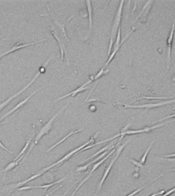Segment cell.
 Listing matches in <instances>:
<instances>
[{"instance_id": "cell-7", "label": "cell", "mask_w": 175, "mask_h": 196, "mask_svg": "<svg viewBox=\"0 0 175 196\" xmlns=\"http://www.w3.org/2000/svg\"><path fill=\"white\" fill-rule=\"evenodd\" d=\"M127 142H126L125 143L123 144L122 145H120L119 148H118L117 150V152H116V154L115 155V157H114L113 160L111 161V162L110 163L109 166H108V167L106 168V170H105V173H104V174L102 177V178L101 179V180L100 183L99 184V190H100L101 187L102 186L104 183L106 179L107 178V177H108V174H109V172L111 171V170L112 169V166L114 165V163H115V162L116 161V160L118 159V157L120 156V155L121 154V153L122 152L124 148H125V147L126 146L127 144Z\"/></svg>"}, {"instance_id": "cell-22", "label": "cell", "mask_w": 175, "mask_h": 196, "mask_svg": "<svg viewBox=\"0 0 175 196\" xmlns=\"http://www.w3.org/2000/svg\"><path fill=\"white\" fill-rule=\"evenodd\" d=\"M154 142H155V141H153V142H152L150 143V145H149L148 147L147 148V149L146 150V152H144V155H143V157H142V158H141V160H140V162L141 164L143 165V164H144V163H145V162L146 161V159H147V155H148V154L149 152L150 149H151V147H152L153 144L154 143Z\"/></svg>"}, {"instance_id": "cell-14", "label": "cell", "mask_w": 175, "mask_h": 196, "mask_svg": "<svg viewBox=\"0 0 175 196\" xmlns=\"http://www.w3.org/2000/svg\"><path fill=\"white\" fill-rule=\"evenodd\" d=\"M70 173L67 174L66 176H65L64 178L57 180V181L54 182V183H50L49 184H47V185H42V186H24V187H20L18 188L19 191H22V190H30V189H45L46 190H47L48 188H49L50 187H52L54 185L57 184L59 183H60L63 181L64 180H65L67 177L69 175Z\"/></svg>"}, {"instance_id": "cell-3", "label": "cell", "mask_w": 175, "mask_h": 196, "mask_svg": "<svg viewBox=\"0 0 175 196\" xmlns=\"http://www.w3.org/2000/svg\"><path fill=\"white\" fill-rule=\"evenodd\" d=\"M69 103L67 104L65 106H64L62 109H60L56 114H55L52 116V117L49 120V121H48V122H47V123H46V124L42 128H41V129L39 131L38 134L36 136L34 142L32 143V144H31L30 148H29V150H28L27 152L25 154V157H26L28 155V154L30 153L31 150H32V149L34 148V147L35 145H36L38 143V142H39V141L41 139L42 137H43L44 135L48 134V132L50 131V129H51V128H52V124H53V123L54 122V121L55 120V119L57 117V116H58L60 113H62V112L65 110V109H66V108L67 107V106H69Z\"/></svg>"}, {"instance_id": "cell-26", "label": "cell", "mask_w": 175, "mask_h": 196, "mask_svg": "<svg viewBox=\"0 0 175 196\" xmlns=\"http://www.w3.org/2000/svg\"><path fill=\"white\" fill-rule=\"evenodd\" d=\"M131 161H132V162L137 167H138L139 168H143V167H144L143 165L141 164L140 162H137V161H135V160H133V159L131 160Z\"/></svg>"}, {"instance_id": "cell-4", "label": "cell", "mask_w": 175, "mask_h": 196, "mask_svg": "<svg viewBox=\"0 0 175 196\" xmlns=\"http://www.w3.org/2000/svg\"><path fill=\"white\" fill-rule=\"evenodd\" d=\"M168 122H165L162 124H158V125H155L154 126H150V127H146L143 129H140V130H127L129 126V124H128L127 125L125 126L122 130H121V132L119 133L120 135V138L119 139V142H120L122 141V139L124 138V137L126 135H135V134H141V133H144V132H147L150 131L154 130L155 129L158 128L159 127L164 125L165 124H167Z\"/></svg>"}, {"instance_id": "cell-12", "label": "cell", "mask_w": 175, "mask_h": 196, "mask_svg": "<svg viewBox=\"0 0 175 196\" xmlns=\"http://www.w3.org/2000/svg\"><path fill=\"white\" fill-rule=\"evenodd\" d=\"M93 81H94V77H92V78H90V80H89L88 81H87L85 83H84L83 84H82V86H80V87H78V88H77L74 91H73L70 92V93H68V94H66L65 95L60 97L59 98H58L57 99V101H59V100H61V99H65V98L70 97V96L74 97V96H77L78 93H82V92H83V91L88 89V86L89 84H90Z\"/></svg>"}, {"instance_id": "cell-15", "label": "cell", "mask_w": 175, "mask_h": 196, "mask_svg": "<svg viewBox=\"0 0 175 196\" xmlns=\"http://www.w3.org/2000/svg\"><path fill=\"white\" fill-rule=\"evenodd\" d=\"M132 31H133V30H131L130 32H129L125 35V37L123 39V40H122L121 43H120V44L118 46V47H117L116 48H113V49H112V52H111V53L110 54V55L108 56V58L107 61L106 62V63H105V66H104V68H105V67H106V66L108 65L109 63L111 62V61L113 60V59L114 58L115 56L116 55V54H117V53L118 52V50H119V48L122 46V45L124 44V43L127 40V39L128 38V37H129V35H131V33L132 32Z\"/></svg>"}, {"instance_id": "cell-17", "label": "cell", "mask_w": 175, "mask_h": 196, "mask_svg": "<svg viewBox=\"0 0 175 196\" xmlns=\"http://www.w3.org/2000/svg\"><path fill=\"white\" fill-rule=\"evenodd\" d=\"M86 7L87 9L88 14V20H89V35L92 33V8L91 1H85Z\"/></svg>"}, {"instance_id": "cell-8", "label": "cell", "mask_w": 175, "mask_h": 196, "mask_svg": "<svg viewBox=\"0 0 175 196\" xmlns=\"http://www.w3.org/2000/svg\"><path fill=\"white\" fill-rule=\"evenodd\" d=\"M115 150H115V149L114 148V149H112V150L108 154V155H107V156L104 157L100 161L97 162L93 166V167H92V170L90 171V172L88 174V175L84 179V180H82V181L80 183V184L78 185V186L76 188L75 191L73 192V193L71 195V196H74V195L76 194V192H77V191L80 188V187H81V186L83 185V184H84V183H85V182L87 181L91 177L92 174H93V173H94V172H95V171L99 167V166L101 165H102V163H104V162H105V161H106L109 157H111V156L113 154V153L114 152Z\"/></svg>"}, {"instance_id": "cell-30", "label": "cell", "mask_w": 175, "mask_h": 196, "mask_svg": "<svg viewBox=\"0 0 175 196\" xmlns=\"http://www.w3.org/2000/svg\"><path fill=\"white\" fill-rule=\"evenodd\" d=\"M162 157H175V154H170V155H165V156Z\"/></svg>"}, {"instance_id": "cell-18", "label": "cell", "mask_w": 175, "mask_h": 196, "mask_svg": "<svg viewBox=\"0 0 175 196\" xmlns=\"http://www.w3.org/2000/svg\"><path fill=\"white\" fill-rule=\"evenodd\" d=\"M83 129H84V128H81V129H79V130H78L74 131L71 132L69 133L68 135H66L65 137H64L62 139H61V140L60 141H59L58 142H57V143L55 144L54 145H53L52 147H51L50 148H49L48 150H47V152H50V151H51V150H52L53 149H54V148H55V147H57V145H59V144H60L62 143V142H64L65 141L66 139H68V138H69L70 136H71V135H73L74 134H77V133H78V132H80L81 131L83 130Z\"/></svg>"}, {"instance_id": "cell-25", "label": "cell", "mask_w": 175, "mask_h": 196, "mask_svg": "<svg viewBox=\"0 0 175 196\" xmlns=\"http://www.w3.org/2000/svg\"><path fill=\"white\" fill-rule=\"evenodd\" d=\"M0 148H1V149H4V150H5L6 152H9V154H13V152H10V150H9L7 148H6L5 146H4V144L2 143L1 141H0Z\"/></svg>"}, {"instance_id": "cell-31", "label": "cell", "mask_w": 175, "mask_h": 196, "mask_svg": "<svg viewBox=\"0 0 175 196\" xmlns=\"http://www.w3.org/2000/svg\"><path fill=\"white\" fill-rule=\"evenodd\" d=\"M167 160L169 161H175V159H166Z\"/></svg>"}, {"instance_id": "cell-9", "label": "cell", "mask_w": 175, "mask_h": 196, "mask_svg": "<svg viewBox=\"0 0 175 196\" xmlns=\"http://www.w3.org/2000/svg\"><path fill=\"white\" fill-rule=\"evenodd\" d=\"M46 39H42V40H38V41H36V42H34L29 43L22 44L19 43H17L15 45H14L13 47H12V48H9V50H7L6 51H5V52H3L2 53H1L0 55V59L2 58V57H4L12 53L15 52V51H17L20 50V49L24 48H26L27 47L32 46V45H35L36 44L42 43V42H43L44 41H46Z\"/></svg>"}, {"instance_id": "cell-2", "label": "cell", "mask_w": 175, "mask_h": 196, "mask_svg": "<svg viewBox=\"0 0 175 196\" xmlns=\"http://www.w3.org/2000/svg\"><path fill=\"white\" fill-rule=\"evenodd\" d=\"M125 1H122L120 2V4L118 6V9L117 10V12L116 13L115 17L114 18L112 26L111 29V37L109 40V46L108 48V52H107V56H109L110 54L111 53L113 47L114 42L115 38H116V36L118 33V30L120 28V21L122 20V17L123 10V6L124 4Z\"/></svg>"}, {"instance_id": "cell-28", "label": "cell", "mask_w": 175, "mask_h": 196, "mask_svg": "<svg viewBox=\"0 0 175 196\" xmlns=\"http://www.w3.org/2000/svg\"><path fill=\"white\" fill-rule=\"evenodd\" d=\"M174 192H175V187L173 189H171L170 191L167 192L164 195H162V196H169Z\"/></svg>"}, {"instance_id": "cell-16", "label": "cell", "mask_w": 175, "mask_h": 196, "mask_svg": "<svg viewBox=\"0 0 175 196\" xmlns=\"http://www.w3.org/2000/svg\"><path fill=\"white\" fill-rule=\"evenodd\" d=\"M109 152L108 151H106L105 152H103L101 154H100L99 157H97L96 159H95V160H94L93 161H91L89 163H88L87 164L85 165L82 166H80V167H78L77 168V169L75 170L76 172H82V171H85L86 170H87L88 167L89 166L91 165L92 164H93L94 163H95L96 162L100 160L101 159H102L104 157H106V155L107 154H108L109 153Z\"/></svg>"}, {"instance_id": "cell-21", "label": "cell", "mask_w": 175, "mask_h": 196, "mask_svg": "<svg viewBox=\"0 0 175 196\" xmlns=\"http://www.w3.org/2000/svg\"><path fill=\"white\" fill-rule=\"evenodd\" d=\"M162 175H163V174H160V175H159V176H158V177L157 178H156L154 179V180H152V181H150V183H149L148 184H146V185H144V186H143V187H141V188H138V189H137V190H135V191L132 192V193H130V194H129V195H127V196H135V195H136V194H137V193H139V192L141 191V190H143V189H144V188H145V187H147V186H148L149 185V184H151V183H153V182H154V181H155V180H157L159 178H160V177H162Z\"/></svg>"}, {"instance_id": "cell-10", "label": "cell", "mask_w": 175, "mask_h": 196, "mask_svg": "<svg viewBox=\"0 0 175 196\" xmlns=\"http://www.w3.org/2000/svg\"><path fill=\"white\" fill-rule=\"evenodd\" d=\"M175 103V99L173 100H168L166 101L161 102L157 104H148L140 105H130L122 104L125 108H134V109H150L170 104Z\"/></svg>"}, {"instance_id": "cell-32", "label": "cell", "mask_w": 175, "mask_h": 196, "mask_svg": "<svg viewBox=\"0 0 175 196\" xmlns=\"http://www.w3.org/2000/svg\"><path fill=\"white\" fill-rule=\"evenodd\" d=\"M70 190V189H69V190H67V191L65 193H64V195H62V196H65L66 195V194H67V193H68V192L69 191V190Z\"/></svg>"}, {"instance_id": "cell-13", "label": "cell", "mask_w": 175, "mask_h": 196, "mask_svg": "<svg viewBox=\"0 0 175 196\" xmlns=\"http://www.w3.org/2000/svg\"><path fill=\"white\" fill-rule=\"evenodd\" d=\"M175 25L174 24L172 26V28L171 30L170 33L167 39V68L169 69L170 68L171 63V48L172 44L174 39V35L175 32Z\"/></svg>"}, {"instance_id": "cell-1", "label": "cell", "mask_w": 175, "mask_h": 196, "mask_svg": "<svg viewBox=\"0 0 175 196\" xmlns=\"http://www.w3.org/2000/svg\"><path fill=\"white\" fill-rule=\"evenodd\" d=\"M99 134H100V132H97L95 135H94L93 137H92L90 139L89 141H88V142H87L85 143L82 145L81 146L79 147L78 148H76L75 149L73 150L72 151H71L69 154H67L65 157H63L60 160L57 161L55 163H53V164L47 167H46V168H44L43 169L41 170L37 173H36L35 175L31 176L29 178L25 180L22 181H21V182H19V183H17L16 184H14V185H10V187H9V189H13V188H18V187H20L22 185H25L26 183H28L29 182L31 181H32V180H35L36 179L38 178L40 176H41L42 175H43L45 173H46L47 172H48V170H51L52 168L61 165V163H62L65 161H67V160H69L71 157H72L73 155H74V154H76V153L77 154L82 149L88 146L89 144L92 143V142H94V139H95V137H96L97 136V135H99Z\"/></svg>"}, {"instance_id": "cell-19", "label": "cell", "mask_w": 175, "mask_h": 196, "mask_svg": "<svg viewBox=\"0 0 175 196\" xmlns=\"http://www.w3.org/2000/svg\"><path fill=\"white\" fill-rule=\"evenodd\" d=\"M116 141V139L114 140V141ZM114 141H113L112 142H111V143H110L108 144H107V145H106L104 148H102V149H101V150H100L99 151H98L97 152H96L95 154H94V155H92L90 157H89L88 159H86L84 161H88V160H89L90 159H91L92 158H93V157H97V156L99 155V154H101L102 153H103V152H105L106 151H107V150L108 149H109V148H114V147H115V146H114Z\"/></svg>"}, {"instance_id": "cell-24", "label": "cell", "mask_w": 175, "mask_h": 196, "mask_svg": "<svg viewBox=\"0 0 175 196\" xmlns=\"http://www.w3.org/2000/svg\"><path fill=\"white\" fill-rule=\"evenodd\" d=\"M172 98V97H152V96H143L141 98H139L137 99L136 100H141V99H160V100H163V99H171Z\"/></svg>"}, {"instance_id": "cell-6", "label": "cell", "mask_w": 175, "mask_h": 196, "mask_svg": "<svg viewBox=\"0 0 175 196\" xmlns=\"http://www.w3.org/2000/svg\"><path fill=\"white\" fill-rule=\"evenodd\" d=\"M41 73H42L41 69H40L39 71H38V73L36 74V75L34 76V78L31 80V81L29 83L26 85V86H25V87H24V88H23L20 91H18L17 93H15V94H14L13 96H10L8 99H7V100H5L4 101L2 102V103H1V104H0V112H1L2 110H3V109H4V108H5V107H6V106H7L11 102V101H12L15 98H17L18 96H20L22 93L25 91V90H26L29 87H30V86H31L35 82V81L37 80V78H38V76L40 75V74H41Z\"/></svg>"}, {"instance_id": "cell-27", "label": "cell", "mask_w": 175, "mask_h": 196, "mask_svg": "<svg viewBox=\"0 0 175 196\" xmlns=\"http://www.w3.org/2000/svg\"><path fill=\"white\" fill-rule=\"evenodd\" d=\"M175 118V114H172V115L166 117L164 118H162V119H159V120H158L157 122H162V121H164V120H166V119H170V118Z\"/></svg>"}, {"instance_id": "cell-5", "label": "cell", "mask_w": 175, "mask_h": 196, "mask_svg": "<svg viewBox=\"0 0 175 196\" xmlns=\"http://www.w3.org/2000/svg\"><path fill=\"white\" fill-rule=\"evenodd\" d=\"M51 33L52 35L54 36L55 40H57L58 45L60 48V54H61V60L64 61L65 55L66 56V60L67 63H69V59L67 56V51H66V48L65 43L67 39H66L64 37H63L61 35L57 30L55 28H52L51 30Z\"/></svg>"}, {"instance_id": "cell-20", "label": "cell", "mask_w": 175, "mask_h": 196, "mask_svg": "<svg viewBox=\"0 0 175 196\" xmlns=\"http://www.w3.org/2000/svg\"><path fill=\"white\" fill-rule=\"evenodd\" d=\"M34 133L33 134V135H32L30 137L29 139H27V142H26V144H25V145L24 146V148H22V151L20 152V153L18 154V155L17 157L16 158H15L14 159V160L13 161H16V160H17L18 159H19L20 157H22V156H23V155H24V154L25 153V152H26V150L27 149V148H28V147H29V145H30V143L31 141V140H32V138H33V137H34Z\"/></svg>"}, {"instance_id": "cell-23", "label": "cell", "mask_w": 175, "mask_h": 196, "mask_svg": "<svg viewBox=\"0 0 175 196\" xmlns=\"http://www.w3.org/2000/svg\"><path fill=\"white\" fill-rule=\"evenodd\" d=\"M18 165L17 163L15 161H13V162L9 163L8 165L6 167V168L4 170L2 171V172H8L10 170H13L15 167H16Z\"/></svg>"}, {"instance_id": "cell-29", "label": "cell", "mask_w": 175, "mask_h": 196, "mask_svg": "<svg viewBox=\"0 0 175 196\" xmlns=\"http://www.w3.org/2000/svg\"><path fill=\"white\" fill-rule=\"evenodd\" d=\"M165 193V191L164 190H162L160 192H159L158 193H154L152 195H151L150 196H157L158 195H162V194H164Z\"/></svg>"}, {"instance_id": "cell-11", "label": "cell", "mask_w": 175, "mask_h": 196, "mask_svg": "<svg viewBox=\"0 0 175 196\" xmlns=\"http://www.w3.org/2000/svg\"><path fill=\"white\" fill-rule=\"evenodd\" d=\"M41 89V88L38 89H37V90H36L35 91H34L33 93H32L30 96H27V97L26 98H25L24 100H23L22 101H20V102L13 109H11V110H10L9 112H7V113H6L3 117H2L0 118V124H4V123H2V122L4 120V119H6V118L8 117L9 116H10V114H12L14 113V112L17 111L19 109H20L24 105L26 104V103H27L29 100L31 98H32V96H34V94H36L37 91H38L39 90H40Z\"/></svg>"}]
</instances>
